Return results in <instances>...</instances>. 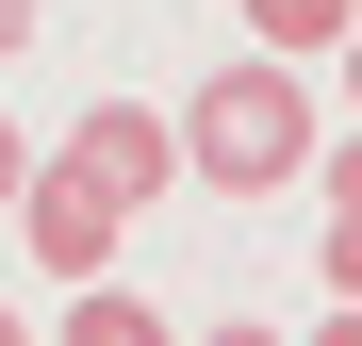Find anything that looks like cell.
Instances as JSON below:
<instances>
[{
  "label": "cell",
  "instance_id": "1",
  "mask_svg": "<svg viewBox=\"0 0 362 346\" xmlns=\"http://www.w3.org/2000/svg\"><path fill=\"white\" fill-rule=\"evenodd\" d=\"M313 149H329V115L296 99L280 50H247V67H214L198 99H181V182H214V198H296Z\"/></svg>",
  "mask_w": 362,
  "mask_h": 346
},
{
  "label": "cell",
  "instance_id": "2",
  "mask_svg": "<svg viewBox=\"0 0 362 346\" xmlns=\"http://www.w3.org/2000/svg\"><path fill=\"white\" fill-rule=\"evenodd\" d=\"M0 214L33 231V264H49V280H115V248H132V214H115L83 165H33V182L0 198Z\"/></svg>",
  "mask_w": 362,
  "mask_h": 346
},
{
  "label": "cell",
  "instance_id": "3",
  "mask_svg": "<svg viewBox=\"0 0 362 346\" xmlns=\"http://www.w3.org/2000/svg\"><path fill=\"white\" fill-rule=\"evenodd\" d=\"M49 165H83V182H99L115 214H148V198L181 182V132H165V115H148V99H99V115H83V132H66V149H49Z\"/></svg>",
  "mask_w": 362,
  "mask_h": 346
},
{
  "label": "cell",
  "instance_id": "4",
  "mask_svg": "<svg viewBox=\"0 0 362 346\" xmlns=\"http://www.w3.org/2000/svg\"><path fill=\"white\" fill-rule=\"evenodd\" d=\"M49 346H165V313L115 297V280H66V330H49Z\"/></svg>",
  "mask_w": 362,
  "mask_h": 346
},
{
  "label": "cell",
  "instance_id": "5",
  "mask_svg": "<svg viewBox=\"0 0 362 346\" xmlns=\"http://www.w3.org/2000/svg\"><path fill=\"white\" fill-rule=\"evenodd\" d=\"M346 17H362V0H247V33L280 50V67H313V50H346Z\"/></svg>",
  "mask_w": 362,
  "mask_h": 346
},
{
  "label": "cell",
  "instance_id": "6",
  "mask_svg": "<svg viewBox=\"0 0 362 346\" xmlns=\"http://www.w3.org/2000/svg\"><path fill=\"white\" fill-rule=\"evenodd\" d=\"M17 182H33V149H17V115H0V198H17Z\"/></svg>",
  "mask_w": 362,
  "mask_h": 346
},
{
  "label": "cell",
  "instance_id": "7",
  "mask_svg": "<svg viewBox=\"0 0 362 346\" xmlns=\"http://www.w3.org/2000/svg\"><path fill=\"white\" fill-rule=\"evenodd\" d=\"M17 50H33V0H0V67H17Z\"/></svg>",
  "mask_w": 362,
  "mask_h": 346
},
{
  "label": "cell",
  "instance_id": "8",
  "mask_svg": "<svg viewBox=\"0 0 362 346\" xmlns=\"http://www.w3.org/2000/svg\"><path fill=\"white\" fill-rule=\"evenodd\" d=\"M198 346H280V330H247V313H230V330H198Z\"/></svg>",
  "mask_w": 362,
  "mask_h": 346
},
{
  "label": "cell",
  "instance_id": "9",
  "mask_svg": "<svg viewBox=\"0 0 362 346\" xmlns=\"http://www.w3.org/2000/svg\"><path fill=\"white\" fill-rule=\"evenodd\" d=\"M313 346H362V313H346V297H329V330H313Z\"/></svg>",
  "mask_w": 362,
  "mask_h": 346
},
{
  "label": "cell",
  "instance_id": "10",
  "mask_svg": "<svg viewBox=\"0 0 362 346\" xmlns=\"http://www.w3.org/2000/svg\"><path fill=\"white\" fill-rule=\"evenodd\" d=\"M0 346H33V330H17V313H0Z\"/></svg>",
  "mask_w": 362,
  "mask_h": 346
}]
</instances>
